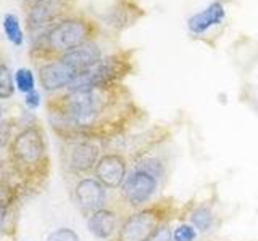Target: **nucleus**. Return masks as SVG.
Masks as SVG:
<instances>
[{"label": "nucleus", "instance_id": "393cba45", "mask_svg": "<svg viewBox=\"0 0 258 241\" xmlns=\"http://www.w3.org/2000/svg\"><path fill=\"white\" fill-rule=\"evenodd\" d=\"M24 2H36V0H24Z\"/></svg>", "mask_w": 258, "mask_h": 241}, {"label": "nucleus", "instance_id": "f03ea898", "mask_svg": "<svg viewBox=\"0 0 258 241\" xmlns=\"http://www.w3.org/2000/svg\"><path fill=\"white\" fill-rule=\"evenodd\" d=\"M97 34H99V26L95 21L86 16H67L42 31L39 44L32 52H39L40 56L52 60L87 42H92Z\"/></svg>", "mask_w": 258, "mask_h": 241}, {"label": "nucleus", "instance_id": "ddd939ff", "mask_svg": "<svg viewBox=\"0 0 258 241\" xmlns=\"http://www.w3.org/2000/svg\"><path fill=\"white\" fill-rule=\"evenodd\" d=\"M118 214L111 209H99L91 214L87 220V227L91 230L94 236L100 238V239H108L113 236V233L118 230Z\"/></svg>", "mask_w": 258, "mask_h": 241}, {"label": "nucleus", "instance_id": "4be33fe9", "mask_svg": "<svg viewBox=\"0 0 258 241\" xmlns=\"http://www.w3.org/2000/svg\"><path fill=\"white\" fill-rule=\"evenodd\" d=\"M149 241H174L173 231H171V228H169V225L168 223L161 225V227L153 233V236L149 238Z\"/></svg>", "mask_w": 258, "mask_h": 241}, {"label": "nucleus", "instance_id": "f8f14e48", "mask_svg": "<svg viewBox=\"0 0 258 241\" xmlns=\"http://www.w3.org/2000/svg\"><path fill=\"white\" fill-rule=\"evenodd\" d=\"M56 58L63 60L68 66H71L79 74V72L86 71L87 68H91L92 64H95L99 60H102L103 53H102L100 45L97 44L95 40H92V42H87L84 45L75 48V50L56 56Z\"/></svg>", "mask_w": 258, "mask_h": 241}, {"label": "nucleus", "instance_id": "f257e3e1", "mask_svg": "<svg viewBox=\"0 0 258 241\" xmlns=\"http://www.w3.org/2000/svg\"><path fill=\"white\" fill-rule=\"evenodd\" d=\"M48 109L58 129L91 140L123 132L139 112L121 84L64 90L48 101Z\"/></svg>", "mask_w": 258, "mask_h": 241}, {"label": "nucleus", "instance_id": "423d86ee", "mask_svg": "<svg viewBox=\"0 0 258 241\" xmlns=\"http://www.w3.org/2000/svg\"><path fill=\"white\" fill-rule=\"evenodd\" d=\"M45 153L44 134L39 127H29L23 131L12 143V155L23 164L34 166L40 163Z\"/></svg>", "mask_w": 258, "mask_h": 241}, {"label": "nucleus", "instance_id": "5701e85b", "mask_svg": "<svg viewBox=\"0 0 258 241\" xmlns=\"http://www.w3.org/2000/svg\"><path fill=\"white\" fill-rule=\"evenodd\" d=\"M24 103H26V106L31 108V109H36L39 108V104H40V95L39 92H29L26 93V98H24Z\"/></svg>", "mask_w": 258, "mask_h": 241}, {"label": "nucleus", "instance_id": "9b49d317", "mask_svg": "<svg viewBox=\"0 0 258 241\" xmlns=\"http://www.w3.org/2000/svg\"><path fill=\"white\" fill-rule=\"evenodd\" d=\"M99 147L91 139H79L70 148L68 166L75 172H87L99 163Z\"/></svg>", "mask_w": 258, "mask_h": 241}, {"label": "nucleus", "instance_id": "b1692460", "mask_svg": "<svg viewBox=\"0 0 258 241\" xmlns=\"http://www.w3.org/2000/svg\"><path fill=\"white\" fill-rule=\"evenodd\" d=\"M5 215H7V206H4L2 203H0V227H2L4 222H5Z\"/></svg>", "mask_w": 258, "mask_h": 241}, {"label": "nucleus", "instance_id": "4468645a", "mask_svg": "<svg viewBox=\"0 0 258 241\" xmlns=\"http://www.w3.org/2000/svg\"><path fill=\"white\" fill-rule=\"evenodd\" d=\"M224 7L221 2H213L210 7H207L204 12L196 13L189 18L187 21V28L192 34H204L210 28L216 26V24H221L224 20Z\"/></svg>", "mask_w": 258, "mask_h": 241}, {"label": "nucleus", "instance_id": "aec40b11", "mask_svg": "<svg viewBox=\"0 0 258 241\" xmlns=\"http://www.w3.org/2000/svg\"><path fill=\"white\" fill-rule=\"evenodd\" d=\"M196 238H197V230L194 228V225L182 223L173 230L174 241H196Z\"/></svg>", "mask_w": 258, "mask_h": 241}, {"label": "nucleus", "instance_id": "0eeeda50", "mask_svg": "<svg viewBox=\"0 0 258 241\" xmlns=\"http://www.w3.org/2000/svg\"><path fill=\"white\" fill-rule=\"evenodd\" d=\"M70 12L68 0H36L28 10V23L31 29L45 31L60 20L67 18Z\"/></svg>", "mask_w": 258, "mask_h": 241}, {"label": "nucleus", "instance_id": "412c9836", "mask_svg": "<svg viewBox=\"0 0 258 241\" xmlns=\"http://www.w3.org/2000/svg\"><path fill=\"white\" fill-rule=\"evenodd\" d=\"M47 241H79V236L71 228H58L53 233H50Z\"/></svg>", "mask_w": 258, "mask_h": 241}, {"label": "nucleus", "instance_id": "a211bd4d", "mask_svg": "<svg viewBox=\"0 0 258 241\" xmlns=\"http://www.w3.org/2000/svg\"><path fill=\"white\" fill-rule=\"evenodd\" d=\"M15 84L16 88L23 93H29L36 90V77L34 72L29 68H20L15 72Z\"/></svg>", "mask_w": 258, "mask_h": 241}, {"label": "nucleus", "instance_id": "6ab92c4d", "mask_svg": "<svg viewBox=\"0 0 258 241\" xmlns=\"http://www.w3.org/2000/svg\"><path fill=\"white\" fill-rule=\"evenodd\" d=\"M16 84L13 82V74L7 64H0V100H7L13 96Z\"/></svg>", "mask_w": 258, "mask_h": 241}, {"label": "nucleus", "instance_id": "7ed1b4c3", "mask_svg": "<svg viewBox=\"0 0 258 241\" xmlns=\"http://www.w3.org/2000/svg\"><path fill=\"white\" fill-rule=\"evenodd\" d=\"M133 71V53L116 52L103 56L91 68L79 72L78 77L64 88V90H78V88H91L119 84L129 72Z\"/></svg>", "mask_w": 258, "mask_h": 241}, {"label": "nucleus", "instance_id": "2eb2a0df", "mask_svg": "<svg viewBox=\"0 0 258 241\" xmlns=\"http://www.w3.org/2000/svg\"><path fill=\"white\" fill-rule=\"evenodd\" d=\"M142 15V8L137 7L134 0H118L110 12V24L116 29H124L134 24Z\"/></svg>", "mask_w": 258, "mask_h": 241}, {"label": "nucleus", "instance_id": "39448f33", "mask_svg": "<svg viewBox=\"0 0 258 241\" xmlns=\"http://www.w3.org/2000/svg\"><path fill=\"white\" fill-rule=\"evenodd\" d=\"M171 217V204H149L137 212L127 215L119 225L116 241H149L161 225L168 223Z\"/></svg>", "mask_w": 258, "mask_h": 241}, {"label": "nucleus", "instance_id": "9d476101", "mask_svg": "<svg viewBox=\"0 0 258 241\" xmlns=\"http://www.w3.org/2000/svg\"><path fill=\"white\" fill-rule=\"evenodd\" d=\"M75 198L78 206L86 212H95L103 207L105 199H107V191L105 187L92 177L79 180L75 188Z\"/></svg>", "mask_w": 258, "mask_h": 241}, {"label": "nucleus", "instance_id": "20e7f679", "mask_svg": "<svg viewBox=\"0 0 258 241\" xmlns=\"http://www.w3.org/2000/svg\"><path fill=\"white\" fill-rule=\"evenodd\" d=\"M163 175V164L155 158H144L136 164L121 185V195L133 209L147 206L158 190V180Z\"/></svg>", "mask_w": 258, "mask_h": 241}, {"label": "nucleus", "instance_id": "dca6fc26", "mask_svg": "<svg viewBox=\"0 0 258 241\" xmlns=\"http://www.w3.org/2000/svg\"><path fill=\"white\" fill-rule=\"evenodd\" d=\"M4 32L8 39V42H12L13 45L20 47L24 42V32L21 28V21L18 18V15L15 13H5L2 20Z\"/></svg>", "mask_w": 258, "mask_h": 241}, {"label": "nucleus", "instance_id": "6e6552de", "mask_svg": "<svg viewBox=\"0 0 258 241\" xmlns=\"http://www.w3.org/2000/svg\"><path fill=\"white\" fill-rule=\"evenodd\" d=\"M94 172L105 188H119L127 177V161L119 153H107L99 159Z\"/></svg>", "mask_w": 258, "mask_h": 241}, {"label": "nucleus", "instance_id": "f3484780", "mask_svg": "<svg viewBox=\"0 0 258 241\" xmlns=\"http://www.w3.org/2000/svg\"><path fill=\"white\" fill-rule=\"evenodd\" d=\"M190 222L194 225V228H197V231H208L213 227L215 215L208 206H199L190 214Z\"/></svg>", "mask_w": 258, "mask_h": 241}, {"label": "nucleus", "instance_id": "1a4fd4ad", "mask_svg": "<svg viewBox=\"0 0 258 241\" xmlns=\"http://www.w3.org/2000/svg\"><path fill=\"white\" fill-rule=\"evenodd\" d=\"M76 77L78 72L60 58L47 60V63L39 68L40 85L47 92H56L61 90V88H67Z\"/></svg>", "mask_w": 258, "mask_h": 241}]
</instances>
